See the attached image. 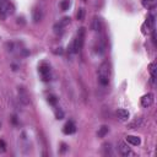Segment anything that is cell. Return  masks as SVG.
<instances>
[{"label": "cell", "instance_id": "3957f363", "mask_svg": "<svg viewBox=\"0 0 157 157\" xmlns=\"http://www.w3.org/2000/svg\"><path fill=\"white\" fill-rule=\"evenodd\" d=\"M38 71H39V74H40V76H42V80H43L44 82L50 81V78H52L50 66H49L47 63H42V64L39 65V67H38Z\"/></svg>", "mask_w": 157, "mask_h": 157}, {"label": "cell", "instance_id": "e0dca14e", "mask_svg": "<svg viewBox=\"0 0 157 157\" xmlns=\"http://www.w3.org/2000/svg\"><path fill=\"white\" fill-rule=\"evenodd\" d=\"M109 131V128L107 125H102L99 129H98V132H97V136L98 137H104Z\"/></svg>", "mask_w": 157, "mask_h": 157}, {"label": "cell", "instance_id": "7402d4cb", "mask_svg": "<svg viewBox=\"0 0 157 157\" xmlns=\"http://www.w3.org/2000/svg\"><path fill=\"white\" fill-rule=\"evenodd\" d=\"M64 112H63V109L61 108H56L55 109V118L56 119H64Z\"/></svg>", "mask_w": 157, "mask_h": 157}, {"label": "cell", "instance_id": "7c38bea8", "mask_svg": "<svg viewBox=\"0 0 157 157\" xmlns=\"http://www.w3.org/2000/svg\"><path fill=\"white\" fill-rule=\"evenodd\" d=\"M76 39L78 40V44H80V47L82 48V45H83V40H85V28H83V27L78 28V31H77V36H76Z\"/></svg>", "mask_w": 157, "mask_h": 157}, {"label": "cell", "instance_id": "ac0fdd59", "mask_svg": "<svg viewBox=\"0 0 157 157\" xmlns=\"http://www.w3.org/2000/svg\"><path fill=\"white\" fill-rule=\"evenodd\" d=\"M150 74H151V82L155 83V76H156V63L150 64Z\"/></svg>", "mask_w": 157, "mask_h": 157}, {"label": "cell", "instance_id": "d6986e66", "mask_svg": "<svg viewBox=\"0 0 157 157\" xmlns=\"http://www.w3.org/2000/svg\"><path fill=\"white\" fill-rule=\"evenodd\" d=\"M103 153H104L105 156H110V155H112V146H110L109 142L103 145Z\"/></svg>", "mask_w": 157, "mask_h": 157}, {"label": "cell", "instance_id": "ffe728a7", "mask_svg": "<svg viewBox=\"0 0 157 157\" xmlns=\"http://www.w3.org/2000/svg\"><path fill=\"white\" fill-rule=\"evenodd\" d=\"M47 101H48V103L52 104V105H55V104L58 103V98H56L54 94H49V96L47 97Z\"/></svg>", "mask_w": 157, "mask_h": 157}, {"label": "cell", "instance_id": "4316f807", "mask_svg": "<svg viewBox=\"0 0 157 157\" xmlns=\"http://www.w3.org/2000/svg\"><path fill=\"white\" fill-rule=\"evenodd\" d=\"M61 147H63V148H61V152H64V151L66 150V145H65V144H63V145H61Z\"/></svg>", "mask_w": 157, "mask_h": 157}, {"label": "cell", "instance_id": "6da1fadb", "mask_svg": "<svg viewBox=\"0 0 157 157\" xmlns=\"http://www.w3.org/2000/svg\"><path fill=\"white\" fill-rule=\"evenodd\" d=\"M109 75H110V69L109 64L107 61L102 63L99 69H98V82L102 86H108L109 83Z\"/></svg>", "mask_w": 157, "mask_h": 157}, {"label": "cell", "instance_id": "7a4b0ae2", "mask_svg": "<svg viewBox=\"0 0 157 157\" xmlns=\"http://www.w3.org/2000/svg\"><path fill=\"white\" fill-rule=\"evenodd\" d=\"M13 11V5L9 0H0V20H5L9 15H12Z\"/></svg>", "mask_w": 157, "mask_h": 157}, {"label": "cell", "instance_id": "2e32d148", "mask_svg": "<svg viewBox=\"0 0 157 157\" xmlns=\"http://www.w3.org/2000/svg\"><path fill=\"white\" fill-rule=\"evenodd\" d=\"M141 2L144 5V7H146V9H155L157 0H141Z\"/></svg>", "mask_w": 157, "mask_h": 157}, {"label": "cell", "instance_id": "8992f818", "mask_svg": "<svg viewBox=\"0 0 157 157\" xmlns=\"http://www.w3.org/2000/svg\"><path fill=\"white\" fill-rule=\"evenodd\" d=\"M42 18H43V12H42V9L40 7H34L33 10H32V20H33V22L34 23H38V22H40L42 21Z\"/></svg>", "mask_w": 157, "mask_h": 157}, {"label": "cell", "instance_id": "44dd1931", "mask_svg": "<svg viewBox=\"0 0 157 157\" xmlns=\"http://www.w3.org/2000/svg\"><path fill=\"white\" fill-rule=\"evenodd\" d=\"M60 7H61L63 11L69 10V7H70V1H69V0H61V2H60Z\"/></svg>", "mask_w": 157, "mask_h": 157}, {"label": "cell", "instance_id": "277c9868", "mask_svg": "<svg viewBox=\"0 0 157 157\" xmlns=\"http://www.w3.org/2000/svg\"><path fill=\"white\" fill-rule=\"evenodd\" d=\"M17 97H18V101L23 104V105H28L31 99H29V94L27 92V90L22 86L17 87Z\"/></svg>", "mask_w": 157, "mask_h": 157}, {"label": "cell", "instance_id": "5bb4252c", "mask_svg": "<svg viewBox=\"0 0 157 157\" xmlns=\"http://www.w3.org/2000/svg\"><path fill=\"white\" fill-rule=\"evenodd\" d=\"M146 25H147L148 31H153V29H155V16H153V15H148V16H147Z\"/></svg>", "mask_w": 157, "mask_h": 157}, {"label": "cell", "instance_id": "52a82bcc", "mask_svg": "<svg viewBox=\"0 0 157 157\" xmlns=\"http://www.w3.org/2000/svg\"><path fill=\"white\" fill-rule=\"evenodd\" d=\"M153 103V94L152 93H147V94H144L141 97V105L145 107V108H148L150 105H152Z\"/></svg>", "mask_w": 157, "mask_h": 157}, {"label": "cell", "instance_id": "ba28073f", "mask_svg": "<svg viewBox=\"0 0 157 157\" xmlns=\"http://www.w3.org/2000/svg\"><path fill=\"white\" fill-rule=\"evenodd\" d=\"M75 131H76V125H75L72 121H67V123L64 125V128H63V132L66 134V135H71V134H74Z\"/></svg>", "mask_w": 157, "mask_h": 157}, {"label": "cell", "instance_id": "5b68a950", "mask_svg": "<svg viewBox=\"0 0 157 157\" xmlns=\"http://www.w3.org/2000/svg\"><path fill=\"white\" fill-rule=\"evenodd\" d=\"M117 147H118L119 153H120L121 156H124V157H128V156H131V155H132L131 148L128 146V144H125V142H123V141H119Z\"/></svg>", "mask_w": 157, "mask_h": 157}, {"label": "cell", "instance_id": "4fadbf2b", "mask_svg": "<svg viewBox=\"0 0 157 157\" xmlns=\"http://www.w3.org/2000/svg\"><path fill=\"white\" fill-rule=\"evenodd\" d=\"M141 125H142V118H136L130 124H128V128L129 129H139Z\"/></svg>", "mask_w": 157, "mask_h": 157}, {"label": "cell", "instance_id": "8fae6325", "mask_svg": "<svg viewBox=\"0 0 157 157\" xmlns=\"http://www.w3.org/2000/svg\"><path fill=\"white\" fill-rule=\"evenodd\" d=\"M126 141H128L130 145H132V146H139V145L141 144L140 137H139V136H134V135H128V136H126Z\"/></svg>", "mask_w": 157, "mask_h": 157}, {"label": "cell", "instance_id": "603a6c76", "mask_svg": "<svg viewBox=\"0 0 157 157\" xmlns=\"http://www.w3.org/2000/svg\"><path fill=\"white\" fill-rule=\"evenodd\" d=\"M76 17H77V20H80V21L83 20V17H85V10H83L82 7L78 9V11H77V13H76Z\"/></svg>", "mask_w": 157, "mask_h": 157}, {"label": "cell", "instance_id": "30bf717a", "mask_svg": "<svg viewBox=\"0 0 157 157\" xmlns=\"http://www.w3.org/2000/svg\"><path fill=\"white\" fill-rule=\"evenodd\" d=\"M102 20L99 18V17H94L93 18V21H92V25H91V28L93 29V31H96V32H99L101 29H102Z\"/></svg>", "mask_w": 157, "mask_h": 157}, {"label": "cell", "instance_id": "83f0119b", "mask_svg": "<svg viewBox=\"0 0 157 157\" xmlns=\"http://www.w3.org/2000/svg\"><path fill=\"white\" fill-rule=\"evenodd\" d=\"M0 126H1V124H0Z\"/></svg>", "mask_w": 157, "mask_h": 157}, {"label": "cell", "instance_id": "d4e9b609", "mask_svg": "<svg viewBox=\"0 0 157 157\" xmlns=\"http://www.w3.org/2000/svg\"><path fill=\"white\" fill-rule=\"evenodd\" d=\"M0 151L1 152H5L6 151V144L4 140H0Z\"/></svg>", "mask_w": 157, "mask_h": 157}, {"label": "cell", "instance_id": "9c48e42d", "mask_svg": "<svg viewBox=\"0 0 157 157\" xmlns=\"http://www.w3.org/2000/svg\"><path fill=\"white\" fill-rule=\"evenodd\" d=\"M117 117H118L119 120L126 121V120L129 119L130 114H129V112H128L126 109H118V110H117Z\"/></svg>", "mask_w": 157, "mask_h": 157}, {"label": "cell", "instance_id": "484cf974", "mask_svg": "<svg viewBox=\"0 0 157 157\" xmlns=\"http://www.w3.org/2000/svg\"><path fill=\"white\" fill-rule=\"evenodd\" d=\"M11 121H12L13 124H17V117H16V115H12V117H11Z\"/></svg>", "mask_w": 157, "mask_h": 157}, {"label": "cell", "instance_id": "9a60e30c", "mask_svg": "<svg viewBox=\"0 0 157 157\" xmlns=\"http://www.w3.org/2000/svg\"><path fill=\"white\" fill-rule=\"evenodd\" d=\"M64 28H65V26H63L60 22L55 23V25H54V27H53L54 33H55V34H58V36H61V34L64 33Z\"/></svg>", "mask_w": 157, "mask_h": 157}, {"label": "cell", "instance_id": "cb8c5ba5", "mask_svg": "<svg viewBox=\"0 0 157 157\" xmlns=\"http://www.w3.org/2000/svg\"><path fill=\"white\" fill-rule=\"evenodd\" d=\"M70 20H71V18L66 16V17H63V18H61V20H60L59 22H60V23H61L63 26H65V27H66V26H67V25L70 23Z\"/></svg>", "mask_w": 157, "mask_h": 157}]
</instances>
